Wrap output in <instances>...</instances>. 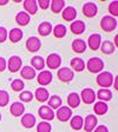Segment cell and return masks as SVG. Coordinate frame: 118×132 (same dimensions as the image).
Segmentation results:
<instances>
[{
  "label": "cell",
  "instance_id": "1",
  "mask_svg": "<svg viewBox=\"0 0 118 132\" xmlns=\"http://www.w3.org/2000/svg\"><path fill=\"white\" fill-rule=\"evenodd\" d=\"M86 67L91 73H98L104 69V61L100 58H90L86 64Z\"/></svg>",
  "mask_w": 118,
  "mask_h": 132
},
{
  "label": "cell",
  "instance_id": "2",
  "mask_svg": "<svg viewBox=\"0 0 118 132\" xmlns=\"http://www.w3.org/2000/svg\"><path fill=\"white\" fill-rule=\"evenodd\" d=\"M113 82V76L110 72H102L97 77V84L100 87H110Z\"/></svg>",
  "mask_w": 118,
  "mask_h": 132
},
{
  "label": "cell",
  "instance_id": "3",
  "mask_svg": "<svg viewBox=\"0 0 118 132\" xmlns=\"http://www.w3.org/2000/svg\"><path fill=\"white\" fill-rule=\"evenodd\" d=\"M100 27L106 32H111L117 27V20H116V18H113L111 15H105L100 20Z\"/></svg>",
  "mask_w": 118,
  "mask_h": 132
},
{
  "label": "cell",
  "instance_id": "4",
  "mask_svg": "<svg viewBox=\"0 0 118 132\" xmlns=\"http://www.w3.org/2000/svg\"><path fill=\"white\" fill-rule=\"evenodd\" d=\"M21 65H22V60L21 58L18 57V55H12L7 63L8 70L11 72H13V73L19 71V69H21Z\"/></svg>",
  "mask_w": 118,
  "mask_h": 132
},
{
  "label": "cell",
  "instance_id": "5",
  "mask_svg": "<svg viewBox=\"0 0 118 132\" xmlns=\"http://www.w3.org/2000/svg\"><path fill=\"white\" fill-rule=\"evenodd\" d=\"M46 64H47V67L49 69H52V70H57L61 64V58L59 54L57 53H51V54L47 57V60H46Z\"/></svg>",
  "mask_w": 118,
  "mask_h": 132
},
{
  "label": "cell",
  "instance_id": "6",
  "mask_svg": "<svg viewBox=\"0 0 118 132\" xmlns=\"http://www.w3.org/2000/svg\"><path fill=\"white\" fill-rule=\"evenodd\" d=\"M74 73L71 69H67V67H63V69L58 70V78L64 82H69L73 79Z\"/></svg>",
  "mask_w": 118,
  "mask_h": 132
},
{
  "label": "cell",
  "instance_id": "7",
  "mask_svg": "<svg viewBox=\"0 0 118 132\" xmlns=\"http://www.w3.org/2000/svg\"><path fill=\"white\" fill-rule=\"evenodd\" d=\"M72 116V111L67 106H60L57 111V118L60 121H67Z\"/></svg>",
  "mask_w": 118,
  "mask_h": 132
},
{
  "label": "cell",
  "instance_id": "8",
  "mask_svg": "<svg viewBox=\"0 0 118 132\" xmlns=\"http://www.w3.org/2000/svg\"><path fill=\"white\" fill-rule=\"evenodd\" d=\"M80 97H82L83 102L85 103V104H92V103H95V99H96V93L91 88H84L82 91Z\"/></svg>",
  "mask_w": 118,
  "mask_h": 132
},
{
  "label": "cell",
  "instance_id": "9",
  "mask_svg": "<svg viewBox=\"0 0 118 132\" xmlns=\"http://www.w3.org/2000/svg\"><path fill=\"white\" fill-rule=\"evenodd\" d=\"M97 12H98V8H97V5L95 3H86L83 6V13L88 18L95 16L97 14Z\"/></svg>",
  "mask_w": 118,
  "mask_h": 132
},
{
  "label": "cell",
  "instance_id": "10",
  "mask_svg": "<svg viewBox=\"0 0 118 132\" xmlns=\"http://www.w3.org/2000/svg\"><path fill=\"white\" fill-rule=\"evenodd\" d=\"M41 46V43L37 37H31V38L27 39L26 41V47L30 52H37Z\"/></svg>",
  "mask_w": 118,
  "mask_h": 132
},
{
  "label": "cell",
  "instance_id": "11",
  "mask_svg": "<svg viewBox=\"0 0 118 132\" xmlns=\"http://www.w3.org/2000/svg\"><path fill=\"white\" fill-rule=\"evenodd\" d=\"M37 79H38V82L41 86H46L52 81V73L50 71H41L40 73L38 74V78H37Z\"/></svg>",
  "mask_w": 118,
  "mask_h": 132
},
{
  "label": "cell",
  "instance_id": "12",
  "mask_svg": "<svg viewBox=\"0 0 118 132\" xmlns=\"http://www.w3.org/2000/svg\"><path fill=\"white\" fill-rule=\"evenodd\" d=\"M89 46H90L91 50H93V51H96V50L99 48V46H100V44H102V37L99 36L98 33H95V34H91L90 37H89Z\"/></svg>",
  "mask_w": 118,
  "mask_h": 132
},
{
  "label": "cell",
  "instance_id": "13",
  "mask_svg": "<svg viewBox=\"0 0 118 132\" xmlns=\"http://www.w3.org/2000/svg\"><path fill=\"white\" fill-rule=\"evenodd\" d=\"M39 117L44 120H52L54 118V113H53L52 109H50L49 106H41L39 109Z\"/></svg>",
  "mask_w": 118,
  "mask_h": 132
},
{
  "label": "cell",
  "instance_id": "14",
  "mask_svg": "<svg viewBox=\"0 0 118 132\" xmlns=\"http://www.w3.org/2000/svg\"><path fill=\"white\" fill-rule=\"evenodd\" d=\"M77 16V11L76 8L72 7V6H67V7L64 8L63 11V19L66 21H73Z\"/></svg>",
  "mask_w": 118,
  "mask_h": 132
},
{
  "label": "cell",
  "instance_id": "15",
  "mask_svg": "<svg viewBox=\"0 0 118 132\" xmlns=\"http://www.w3.org/2000/svg\"><path fill=\"white\" fill-rule=\"evenodd\" d=\"M96 125H97V117L93 116V114H89L85 118V125H84L85 131L86 132L93 131V129L96 127Z\"/></svg>",
  "mask_w": 118,
  "mask_h": 132
},
{
  "label": "cell",
  "instance_id": "16",
  "mask_svg": "<svg viewBox=\"0 0 118 132\" xmlns=\"http://www.w3.org/2000/svg\"><path fill=\"white\" fill-rule=\"evenodd\" d=\"M20 76L22 78H25V79L31 80L33 78H36V70L33 69V67H31V66H25V67L21 69V71H20Z\"/></svg>",
  "mask_w": 118,
  "mask_h": 132
},
{
  "label": "cell",
  "instance_id": "17",
  "mask_svg": "<svg viewBox=\"0 0 118 132\" xmlns=\"http://www.w3.org/2000/svg\"><path fill=\"white\" fill-rule=\"evenodd\" d=\"M21 124L24 125L25 127H27V129H31L36 125V118H34V116L31 114V113H26V114L22 116L21 118Z\"/></svg>",
  "mask_w": 118,
  "mask_h": 132
},
{
  "label": "cell",
  "instance_id": "18",
  "mask_svg": "<svg viewBox=\"0 0 118 132\" xmlns=\"http://www.w3.org/2000/svg\"><path fill=\"white\" fill-rule=\"evenodd\" d=\"M10 111H11V113L14 116V117H19V116H21L22 113L25 112V106L21 104V103L15 102L11 105Z\"/></svg>",
  "mask_w": 118,
  "mask_h": 132
},
{
  "label": "cell",
  "instance_id": "19",
  "mask_svg": "<svg viewBox=\"0 0 118 132\" xmlns=\"http://www.w3.org/2000/svg\"><path fill=\"white\" fill-rule=\"evenodd\" d=\"M24 7L25 10L28 12V15L30 14H36L37 11H38V5H37L36 0H26L24 1Z\"/></svg>",
  "mask_w": 118,
  "mask_h": 132
},
{
  "label": "cell",
  "instance_id": "20",
  "mask_svg": "<svg viewBox=\"0 0 118 132\" xmlns=\"http://www.w3.org/2000/svg\"><path fill=\"white\" fill-rule=\"evenodd\" d=\"M49 97H50V93H49V91H47L45 87L37 88V91H36V99L38 100V102H40V103L46 102L47 99H49Z\"/></svg>",
  "mask_w": 118,
  "mask_h": 132
},
{
  "label": "cell",
  "instance_id": "21",
  "mask_svg": "<svg viewBox=\"0 0 118 132\" xmlns=\"http://www.w3.org/2000/svg\"><path fill=\"white\" fill-rule=\"evenodd\" d=\"M15 21H17V24H19L20 26H26V25L31 21V18L26 12H19V13L15 15Z\"/></svg>",
  "mask_w": 118,
  "mask_h": 132
},
{
  "label": "cell",
  "instance_id": "22",
  "mask_svg": "<svg viewBox=\"0 0 118 132\" xmlns=\"http://www.w3.org/2000/svg\"><path fill=\"white\" fill-rule=\"evenodd\" d=\"M96 98H99L100 102H107V100H111L112 98V92H111L109 88H102L97 92V96Z\"/></svg>",
  "mask_w": 118,
  "mask_h": 132
},
{
  "label": "cell",
  "instance_id": "23",
  "mask_svg": "<svg viewBox=\"0 0 118 132\" xmlns=\"http://www.w3.org/2000/svg\"><path fill=\"white\" fill-rule=\"evenodd\" d=\"M38 32H39V34L43 37L49 36L50 33L52 32V25H51V22H47V21L41 22L38 27Z\"/></svg>",
  "mask_w": 118,
  "mask_h": 132
},
{
  "label": "cell",
  "instance_id": "24",
  "mask_svg": "<svg viewBox=\"0 0 118 132\" xmlns=\"http://www.w3.org/2000/svg\"><path fill=\"white\" fill-rule=\"evenodd\" d=\"M72 50L77 53H83L86 50V44L83 39H76L72 43Z\"/></svg>",
  "mask_w": 118,
  "mask_h": 132
},
{
  "label": "cell",
  "instance_id": "25",
  "mask_svg": "<svg viewBox=\"0 0 118 132\" xmlns=\"http://www.w3.org/2000/svg\"><path fill=\"white\" fill-rule=\"evenodd\" d=\"M31 64H32V67L34 70H41L45 67V60L43 57H39V55H36V57L32 58V60H31Z\"/></svg>",
  "mask_w": 118,
  "mask_h": 132
},
{
  "label": "cell",
  "instance_id": "26",
  "mask_svg": "<svg viewBox=\"0 0 118 132\" xmlns=\"http://www.w3.org/2000/svg\"><path fill=\"white\" fill-rule=\"evenodd\" d=\"M71 31L74 33V34H80L85 31V24L84 21H80V20H77V21H73L71 24Z\"/></svg>",
  "mask_w": 118,
  "mask_h": 132
},
{
  "label": "cell",
  "instance_id": "27",
  "mask_svg": "<svg viewBox=\"0 0 118 132\" xmlns=\"http://www.w3.org/2000/svg\"><path fill=\"white\" fill-rule=\"evenodd\" d=\"M67 104H69V106L73 107V109L78 107L79 106V104H80V97L78 96L76 92L70 93L69 97H67Z\"/></svg>",
  "mask_w": 118,
  "mask_h": 132
},
{
  "label": "cell",
  "instance_id": "28",
  "mask_svg": "<svg viewBox=\"0 0 118 132\" xmlns=\"http://www.w3.org/2000/svg\"><path fill=\"white\" fill-rule=\"evenodd\" d=\"M71 67L76 72H80L85 67V63H84V60L82 58H73L71 60Z\"/></svg>",
  "mask_w": 118,
  "mask_h": 132
},
{
  "label": "cell",
  "instance_id": "29",
  "mask_svg": "<svg viewBox=\"0 0 118 132\" xmlns=\"http://www.w3.org/2000/svg\"><path fill=\"white\" fill-rule=\"evenodd\" d=\"M24 33L20 28H12L11 32H10V40L12 43H18V41L21 40Z\"/></svg>",
  "mask_w": 118,
  "mask_h": 132
},
{
  "label": "cell",
  "instance_id": "30",
  "mask_svg": "<svg viewBox=\"0 0 118 132\" xmlns=\"http://www.w3.org/2000/svg\"><path fill=\"white\" fill-rule=\"evenodd\" d=\"M100 48H102V52L104 53V54H111V53L115 52V45L111 43V41L109 40H105L104 43H102L100 44Z\"/></svg>",
  "mask_w": 118,
  "mask_h": 132
},
{
  "label": "cell",
  "instance_id": "31",
  "mask_svg": "<svg viewBox=\"0 0 118 132\" xmlns=\"http://www.w3.org/2000/svg\"><path fill=\"white\" fill-rule=\"evenodd\" d=\"M52 31H53V34H54L56 38H63V37L66 36V31L67 30H66L65 25L59 24V25H57Z\"/></svg>",
  "mask_w": 118,
  "mask_h": 132
},
{
  "label": "cell",
  "instance_id": "32",
  "mask_svg": "<svg viewBox=\"0 0 118 132\" xmlns=\"http://www.w3.org/2000/svg\"><path fill=\"white\" fill-rule=\"evenodd\" d=\"M93 110L96 114H104V113L107 112V105L104 102H97L93 106Z\"/></svg>",
  "mask_w": 118,
  "mask_h": 132
},
{
  "label": "cell",
  "instance_id": "33",
  "mask_svg": "<svg viewBox=\"0 0 118 132\" xmlns=\"http://www.w3.org/2000/svg\"><path fill=\"white\" fill-rule=\"evenodd\" d=\"M61 103L63 102H61V98L59 96H52L49 100V107L57 110V109H59L61 106Z\"/></svg>",
  "mask_w": 118,
  "mask_h": 132
},
{
  "label": "cell",
  "instance_id": "34",
  "mask_svg": "<svg viewBox=\"0 0 118 132\" xmlns=\"http://www.w3.org/2000/svg\"><path fill=\"white\" fill-rule=\"evenodd\" d=\"M64 7H65V1H63V0H53V1H51V10L54 13H59Z\"/></svg>",
  "mask_w": 118,
  "mask_h": 132
},
{
  "label": "cell",
  "instance_id": "35",
  "mask_svg": "<svg viewBox=\"0 0 118 132\" xmlns=\"http://www.w3.org/2000/svg\"><path fill=\"white\" fill-rule=\"evenodd\" d=\"M84 125V120L80 116H74L73 118L71 119V127L73 130H80Z\"/></svg>",
  "mask_w": 118,
  "mask_h": 132
},
{
  "label": "cell",
  "instance_id": "36",
  "mask_svg": "<svg viewBox=\"0 0 118 132\" xmlns=\"http://www.w3.org/2000/svg\"><path fill=\"white\" fill-rule=\"evenodd\" d=\"M11 87H12V90L15 91V92L22 91V88H24V81L20 79H14L13 81L11 82Z\"/></svg>",
  "mask_w": 118,
  "mask_h": 132
},
{
  "label": "cell",
  "instance_id": "37",
  "mask_svg": "<svg viewBox=\"0 0 118 132\" xmlns=\"http://www.w3.org/2000/svg\"><path fill=\"white\" fill-rule=\"evenodd\" d=\"M10 102V96L6 91L0 90V106H6Z\"/></svg>",
  "mask_w": 118,
  "mask_h": 132
},
{
  "label": "cell",
  "instance_id": "38",
  "mask_svg": "<svg viewBox=\"0 0 118 132\" xmlns=\"http://www.w3.org/2000/svg\"><path fill=\"white\" fill-rule=\"evenodd\" d=\"M37 132H51V125L47 121H41L37 126Z\"/></svg>",
  "mask_w": 118,
  "mask_h": 132
},
{
  "label": "cell",
  "instance_id": "39",
  "mask_svg": "<svg viewBox=\"0 0 118 132\" xmlns=\"http://www.w3.org/2000/svg\"><path fill=\"white\" fill-rule=\"evenodd\" d=\"M19 97H20V100H21V102H25V103H28L33 99V94H32V92H30V91H22Z\"/></svg>",
  "mask_w": 118,
  "mask_h": 132
},
{
  "label": "cell",
  "instance_id": "40",
  "mask_svg": "<svg viewBox=\"0 0 118 132\" xmlns=\"http://www.w3.org/2000/svg\"><path fill=\"white\" fill-rule=\"evenodd\" d=\"M109 12L115 16L118 15V1H112V3H110V5H109Z\"/></svg>",
  "mask_w": 118,
  "mask_h": 132
},
{
  "label": "cell",
  "instance_id": "41",
  "mask_svg": "<svg viewBox=\"0 0 118 132\" xmlns=\"http://www.w3.org/2000/svg\"><path fill=\"white\" fill-rule=\"evenodd\" d=\"M50 0H39V1H37V5H39V7L43 8V10H47L50 6Z\"/></svg>",
  "mask_w": 118,
  "mask_h": 132
},
{
  "label": "cell",
  "instance_id": "42",
  "mask_svg": "<svg viewBox=\"0 0 118 132\" xmlns=\"http://www.w3.org/2000/svg\"><path fill=\"white\" fill-rule=\"evenodd\" d=\"M7 30L5 27H0V43H4L7 39Z\"/></svg>",
  "mask_w": 118,
  "mask_h": 132
},
{
  "label": "cell",
  "instance_id": "43",
  "mask_svg": "<svg viewBox=\"0 0 118 132\" xmlns=\"http://www.w3.org/2000/svg\"><path fill=\"white\" fill-rule=\"evenodd\" d=\"M95 132H109V130H107V127L105 126V125H99V126L95 130Z\"/></svg>",
  "mask_w": 118,
  "mask_h": 132
},
{
  "label": "cell",
  "instance_id": "44",
  "mask_svg": "<svg viewBox=\"0 0 118 132\" xmlns=\"http://www.w3.org/2000/svg\"><path fill=\"white\" fill-rule=\"evenodd\" d=\"M5 69H6V60L0 57V72H3Z\"/></svg>",
  "mask_w": 118,
  "mask_h": 132
},
{
  "label": "cell",
  "instance_id": "45",
  "mask_svg": "<svg viewBox=\"0 0 118 132\" xmlns=\"http://www.w3.org/2000/svg\"><path fill=\"white\" fill-rule=\"evenodd\" d=\"M115 88L116 90H118V78L117 77L115 78Z\"/></svg>",
  "mask_w": 118,
  "mask_h": 132
},
{
  "label": "cell",
  "instance_id": "46",
  "mask_svg": "<svg viewBox=\"0 0 118 132\" xmlns=\"http://www.w3.org/2000/svg\"><path fill=\"white\" fill-rule=\"evenodd\" d=\"M8 3V0H0V5H6Z\"/></svg>",
  "mask_w": 118,
  "mask_h": 132
},
{
  "label": "cell",
  "instance_id": "47",
  "mask_svg": "<svg viewBox=\"0 0 118 132\" xmlns=\"http://www.w3.org/2000/svg\"><path fill=\"white\" fill-rule=\"evenodd\" d=\"M117 39H118V37L116 36V37H115V44H116V46H117V44H118V40H117ZM116 46H115V47H116Z\"/></svg>",
  "mask_w": 118,
  "mask_h": 132
},
{
  "label": "cell",
  "instance_id": "48",
  "mask_svg": "<svg viewBox=\"0 0 118 132\" xmlns=\"http://www.w3.org/2000/svg\"><path fill=\"white\" fill-rule=\"evenodd\" d=\"M0 120H1V113H0Z\"/></svg>",
  "mask_w": 118,
  "mask_h": 132
}]
</instances>
